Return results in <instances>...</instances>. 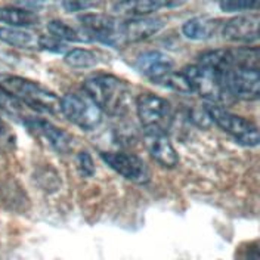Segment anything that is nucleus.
<instances>
[{
    "label": "nucleus",
    "mask_w": 260,
    "mask_h": 260,
    "mask_svg": "<svg viewBox=\"0 0 260 260\" xmlns=\"http://www.w3.org/2000/svg\"><path fill=\"white\" fill-rule=\"evenodd\" d=\"M61 113L83 130H93L102 121V111L87 96L79 93H67L61 98Z\"/></svg>",
    "instance_id": "6"
},
{
    "label": "nucleus",
    "mask_w": 260,
    "mask_h": 260,
    "mask_svg": "<svg viewBox=\"0 0 260 260\" xmlns=\"http://www.w3.org/2000/svg\"><path fill=\"white\" fill-rule=\"evenodd\" d=\"M83 89L101 111L123 115L132 105V90L126 81L110 74H99L83 81Z\"/></svg>",
    "instance_id": "1"
},
{
    "label": "nucleus",
    "mask_w": 260,
    "mask_h": 260,
    "mask_svg": "<svg viewBox=\"0 0 260 260\" xmlns=\"http://www.w3.org/2000/svg\"><path fill=\"white\" fill-rule=\"evenodd\" d=\"M188 0H120L115 11L127 16H144L160 9H173L185 5Z\"/></svg>",
    "instance_id": "15"
},
{
    "label": "nucleus",
    "mask_w": 260,
    "mask_h": 260,
    "mask_svg": "<svg viewBox=\"0 0 260 260\" xmlns=\"http://www.w3.org/2000/svg\"><path fill=\"white\" fill-rule=\"evenodd\" d=\"M0 40L14 48L37 50L43 49V36L31 31L28 28H16V27H2Z\"/></svg>",
    "instance_id": "16"
},
{
    "label": "nucleus",
    "mask_w": 260,
    "mask_h": 260,
    "mask_svg": "<svg viewBox=\"0 0 260 260\" xmlns=\"http://www.w3.org/2000/svg\"><path fill=\"white\" fill-rule=\"evenodd\" d=\"M206 113L209 114V118L213 123H216L241 145L256 146L259 144V129L251 120H247L241 115H237L216 105L207 107Z\"/></svg>",
    "instance_id": "4"
},
{
    "label": "nucleus",
    "mask_w": 260,
    "mask_h": 260,
    "mask_svg": "<svg viewBox=\"0 0 260 260\" xmlns=\"http://www.w3.org/2000/svg\"><path fill=\"white\" fill-rule=\"evenodd\" d=\"M182 73L189 81L192 93L195 92L210 101H226L229 98L225 87V73L200 62L185 67Z\"/></svg>",
    "instance_id": "3"
},
{
    "label": "nucleus",
    "mask_w": 260,
    "mask_h": 260,
    "mask_svg": "<svg viewBox=\"0 0 260 260\" xmlns=\"http://www.w3.org/2000/svg\"><path fill=\"white\" fill-rule=\"evenodd\" d=\"M220 34L235 43H253L259 40V16L240 15L228 19L220 27Z\"/></svg>",
    "instance_id": "11"
},
{
    "label": "nucleus",
    "mask_w": 260,
    "mask_h": 260,
    "mask_svg": "<svg viewBox=\"0 0 260 260\" xmlns=\"http://www.w3.org/2000/svg\"><path fill=\"white\" fill-rule=\"evenodd\" d=\"M220 9L225 12H243L259 8V0H219Z\"/></svg>",
    "instance_id": "21"
},
{
    "label": "nucleus",
    "mask_w": 260,
    "mask_h": 260,
    "mask_svg": "<svg viewBox=\"0 0 260 260\" xmlns=\"http://www.w3.org/2000/svg\"><path fill=\"white\" fill-rule=\"evenodd\" d=\"M135 65L141 74L155 83H160L170 71H173V59L169 55L157 50L139 55Z\"/></svg>",
    "instance_id": "14"
},
{
    "label": "nucleus",
    "mask_w": 260,
    "mask_h": 260,
    "mask_svg": "<svg viewBox=\"0 0 260 260\" xmlns=\"http://www.w3.org/2000/svg\"><path fill=\"white\" fill-rule=\"evenodd\" d=\"M144 142L149 155L162 167L173 169L179 164V155L166 132L146 130Z\"/></svg>",
    "instance_id": "13"
},
{
    "label": "nucleus",
    "mask_w": 260,
    "mask_h": 260,
    "mask_svg": "<svg viewBox=\"0 0 260 260\" xmlns=\"http://www.w3.org/2000/svg\"><path fill=\"white\" fill-rule=\"evenodd\" d=\"M64 61L73 68H90L98 64V56L89 49H73L65 55Z\"/></svg>",
    "instance_id": "19"
},
{
    "label": "nucleus",
    "mask_w": 260,
    "mask_h": 260,
    "mask_svg": "<svg viewBox=\"0 0 260 260\" xmlns=\"http://www.w3.org/2000/svg\"><path fill=\"white\" fill-rule=\"evenodd\" d=\"M225 87L229 96L254 101L260 95L259 68L232 67L225 73Z\"/></svg>",
    "instance_id": "7"
},
{
    "label": "nucleus",
    "mask_w": 260,
    "mask_h": 260,
    "mask_svg": "<svg viewBox=\"0 0 260 260\" xmlns=\"http://www.w3.org/2000/svg\"><path fill=\"white\" fill-rule=\"evenodd\" d=\"M162 28V21L154 16H132V19L120 22V46L138 43L149 39Z\"/></svg>",
    "instance_id": "10"
},
{
    "label": "nucleus",
    "mask_w": 260,
    "mask_h": 260,
    "mask_svg": "<svg viewBox=\"0 0 260 260\" xmlns=\"http://www.w3.org/2000/svg\"><path fill=\"white\" fill-rule=\"evenodd\" d=\"M0 90L36 111L49 114L61 113V99L36 81L18 76H2Z\"/></svg>",
    "instance_id": "2"
},
{
    "label": "nucleus",
    "mask_w": 260,
    "mask_h": 260,
    "mask_svg": "<svg viewBox=\"0 0 260 260\" xmlns=\"http://www.w3.org/2000/svg\"><path fill=\"white\" fill-rule=\"evenodd\" d=\"M77 166H79V170H80L81 175L86 176V178L93 175V172H95L93 161H92V158H90V155L87 152H80L79 160H77Z\"/></svg>",
    "instance_id": "23"
},
{
    "label": "nucleus",
    "mask_w": 260,
    "mask_h": 260,
    "mask_svg": "<svg viewBox=\"0 0 260 260\" xmlns=\"http://www.w3.org/2000/svg\"><path fill=\"white\" fill-rule=\"evenodd\" d=\"M24 123L32 133H36L42 141H45L50 148L56 149L58 152H67L71 149L73 138L48 120L37 118V117H27Z\"/></svg>",
    "instance_id": "12"
},
{
    "label": "nucleus",
    "mask_w": 260,
    "mask_h": 260,
    "mask_svg": "<svg viewBox=\"0 0 260 260\" xmlns=\"http://www.w3.org/2000/svg\"><path fill=\"white\" fill-rule=\"evenodd\" d=\"M220 21L207 16H197L186 21L182 27L183 34L191 40H209L220 31Z\"/></svg>",
    "instance_id": "17"
},
{
    "label": "nucleus",
    "mask_w": 260,
    "mask_h": 260,
    "mask_svg": "<svg viewBox=\"0 0 260 260\" xmlns=\"http://www.w3.org/2000/svg\"><path fill=\"white\" fill-rule=\"evenodd\" d=\"M16 136L14 130L9 127V124L0 117V149L3 151H12L15 149Z\"/></svg>",
    "instance_id": "22"
},
{
    "label": "nucleus",
    "mask_w": 260,
    "mask_h": 260,
    "mask_svg": "<svg viewBox=\"0 0 260 260\" xmlns=\"http://www.w3.org/2000/svg\"><path fill=\"white\" fill-rule=\"evenodd\" d=\"M40 21L39 15L30 9L16 8V6H5L0 8V22L8 24L9 27L16 28H30L37 25Z\"/></svg>",
    "instance_id": "18"
},
{
    "label": "nucleus",
    "mask_w": 260,
    "mask_h": 260,
    "mask_svg": "<svg viewBox=\"0 0 260 260\" xmlns=\"http://www.w3.org/2000/svg\"><path fill=\"white\" fill-rule=\"evenodd\" d=\"M136 113L145 132H167L173 118L170 104L164 98L152 93H142L138 96Z\"/></svg>",
    "instance_id": "5"
},
{
    "label": "nucleus",
    "mask_w": 260,
    "mask_h": 260,
    "mask_svg": "<svg viewBox=\"0 0 260 260\" xmlns=\"http://www.w3.org/2000/svg\"><path fill=\"white\" fill-rule=\"evenodd\" d=\"M101 157L114 172H117L120 176H123L133 183L145 185L151 179V173L145 161L135 154L121 152V151H117V152L110 151V152H101Z\"/></svg>",
    "instance_id": "8"
},
{
    "label": "nucleus",
    "mask_w": 260,
    "mask_h": 260,
    "mask_svg": "<svg viewBox=\"0 0 260 260\" xmlns=\"http://www.w3.org/2000/svg\"><path fill=\"white\" fill-rule=\"evenodd\" d=\"M48 31L52 37L64 42H83L84 39L79 37L80 34L76 31L73 27L65 24L62 21H52L48 24Z\"/></svg>",
    "instance_id": "20"
},
{
    "label": "nucleus",
    "mask_w": 260,
    "mask_h": 260,
    "mask_svg": "<svg viewBox=\"0 0 260 260\" xmlns=\"http://www.w3.org/2000/svg\"><path fill=\"white\" fill-rule=\"evenodd\" d=\"M80 22L86 34L92 39L114 48H120L121 21L104 14H84L80 16Z\"/></svg>",
    "instance_id": "9"
}]
</instances>
